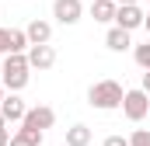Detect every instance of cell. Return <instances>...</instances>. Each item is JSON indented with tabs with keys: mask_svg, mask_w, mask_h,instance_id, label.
Returning a JSON list of instances; mask_svg holds the SVG:
<instances>
[{
	"mask_svg": "<svg viewBox=\"0 0 150 146\" xmlns=\"http://www.w3.org/2000/svg\"><path fill=\"white\" fill-rule=\"evenodd\" d=\"M122 98H126V91H122L119 80H98V84H91V91H87V105L98 108V111L122 108Z\"/></svg>",
	"mask_w": 150,
	"mask_h": 146,
	"instance_id": "cell-1",
	"label": "cell"
},
{
	"mask_svg": "<svg viewBox=\"0 0 150 146\" xmlns=\"http://www.w3.org/2000/svg\"><path fill=\"white\" fill-rule=\"evenodd\" d=\"M28 77H32V66H28V56L25 52H7L4 56V87L7 91H25L28 87Z\"/></svg>",
	"mask_w": 150,
	"mask_h": 146,
	"instance_id": "cell-2",
	"label": "cell"
},
{
	"mask_svg": "<svg viewBox=\"0 0 150 146\" xmlns=\"http://www.w3.org/2000/svg\"><path fill=\"white\" fill-rule=\"evenodd\" d=\"M122 115L129 118V122H143L150 115V94L143 87H136V91H126V98H122Z\"/></svg>",
	"mask_w": 150,
	"mask_h": 146,
	"instance_id": "cell-3",
	"label": "cell"
},
{
	"mask_svg": "<svg viewBox=\"0 0 150 146\" xmlns=\"http://www.w3.org/2000/svg\"><path fill=\"white\" fill-rule=\"evenodd\" d=\"M28 66L32 70H52L56 66V49L49 45V42H42V45H28Z\"/></svg>",
	"mask_w": 150,
	"mask_h": 146,
	"instance_id": "cell-4",
	"label": "cell"
},
{
	"mask_svg": "<svg viewBox=\"0 0 150 146\" xmlns=\"http://www.w3.org/2000/svg\"><path fill=\"white\" fill-rule=\"evenodd\" d=\"M143 11H140V4H119V11H115V25L119 28H126V32H136V28H143Z\"/></svg>",
	"mask_w": 150,
	"mask_h": 146,
	"instance_id": "cell-5",
	"label": "cell"
},
{
	"mask_svg": "<svg viewBox=\"0 0 150 146\" xmlns=\"http://www.w3.org/2000/svg\"><path fill=\"white\" fill-rule=\"evenodd\" d=\"M21 122H25V125H32V129H42V132H45V129H52V125H56V111L49 108V105H35V108L25 111V118H21Z\"/></svg>",
	"mask_w": 150,
	"mask_h": 146,
	"instance_id": "cell-6",
	"label": "cell"
},
{
	"mask_svg": "<svg viewBox=\"0 0 150 146\" xmlns=\"http://www.w3.org/2000/svg\"><path fill=\"white\" fill-rule=\"evenodd\" d=\"M80 14H84V4H80V0H56V4H52V18H56L59 25H77Z\"/></svg>",
	"mask_w": 150,
	"mask_h": 146,
	"instance_id": "cell-7",
	"label": "cell"
},
{
	"mask_svg": "<svg viewBox=\"0 0 150 146\" xmlns=\"http://www.w3.org/2000/svg\"><path fill=\"white\" fill-rule=\"evenodd\" d=\"M0 111H4V118H7V122H21V118H25V111H28V105L18 98V91H11V94H4Z\"/></svg>",
	"mask_w": 150,
	"mask_h": 146,
	"instance_id": "cell-8",
	"label": "cell"
},
{
	"mask_svg": "<svg viewBox=\"0 0 150 146\" xmlns=\"http://www.w3.org/2000/svg\"><path fill=\"white\" fill-rule=\"evenodd\" d=\"M11 146H42V129H32L21 122V129L11 136Z\"/></svg>",
	"mask_w": 150,
	"mask_h": 146,
	"instance_id": "cell-9",
	"label": "cell"
},
{
	"mask_svg": "<svg viewBox=\"0 0 150 146\" xmlns=\"http://www.w3.org/2000/svg\"><path fill=\"white\" fill-rule=\"evenodd\" d=\"M115 11H119V4H115V0H91V18H94V21H101V25L115 21Z\"/></svg>",
	"mask_w": 150,
	"mask_h": 146,
	"instance_id": "cell-10",
	"label": "cell"
},
{
	"mask_svg": "<svg viewBox=\"0 0 150 146\" xmlns=\"http://www.w3.org/2000/svg\"><path fill=\"white\" fill-rule=\"evenodd\" d=\"M105 45H108L112 52H126V49L133 45V38H129L126 28H119V25H115V28H108V35H105Z\"/></svg>",
	"mask_w": 150,
	"mask_h": 146,
	"instance_id": "cell-11",
	"label": "cell"
},
{
	"mask_svg": "<svg viewBox=\"0 0 150 146\" xmlns=\"http://www.w3.org/2000/svg\"><path fill=\"white\" fill-rule=\"evenodd\" d=\"M25 32H28V42H32V45H42V42H49V38H52V25L35 18V21H32Z\"/></svg>",
	"mask_w": 150,
	"mask_h": 146,
	"instance_id": "cell-12",
	"label": "cell"
},
{
	"mask_svg": "<svg viewBox=\"0 0 150 146\" xmlns=\"http://www.w3.org/2000/svg\"><path fill=\"white\" fill-rule=\"evenodd\" d=\"M28 32L25 28H7V52H28Z\"/></svg>",
	"mask_w": 150,
	"mask_h": 146,
	"instance_id": "cell-13",
	"label": "cell"
},
{
	"mask_svg": "<svg viewBox=\"0 0 150 146\" xmlns=\"http://www.w3.org/2000/svg\"><path fill=\"white\" fill-rule=\"evenodd\" d=\"M67 146H91V129L87 125H70L67 129Z\"/></svg>",
	"mask_w": 150,
	"mask_h": 146,
	"instance_id": "cell-14",
	"label": "cell"
},
{
	"mask_svg": "<svg viewBox=\"0 0 150 146\" xmlns=\"http://www.w3.org/2000/svg\"><path fill=\"white\" fill-rule=\"evenodd\" d=\"M133 59H136V66H140V70H150V42L133 49Z\"/></svg>",
	"mask_w": 150,
	"mask_h": 146,
	"instance_id": "cell-15",
	"label": "cell"
},
{
	"mask_svg": "<svg viewBox=\"0 0 150 146\" xmlns=\"http://www.w3.org/2000/svg\"><path fill=\"white\" fill-rule=\"evenodd\" d=\"M129 146H150V129H136L129 136Z\"/></svg>",
	"mask_w": 150,
	"mask_h": 146,
	"instance_id": "cell-16",
	"label": "cell"
},
{
	"mask_svg": "<svg viewBox=\"0 0 150 146\" xmlns=\"http://www.w3.org/2000/svg\"><path fill=\"white\" fill-rule=\"evenodd\" d=\"M101 146H129V139H126V136H108Z\"/></svg>",
	"mask_w": 150,
	"mask_h": 146,
	"instance_id": "cell-17",
	"label": "cell"
},
{
	"mask_svg": "<svg viewBox=\"0 0 150 146\" xmlns=\"http://www.w3.org/2000/svg\"><path fill=\"white\" fill-rule=\"evenodd\" d=\"M0 56H7V28H0Z\"/></svg>",
	"mask_w": 150,
	"mask_h": 146,
	"instance_id": "cell-18",
	"label": "cell"
},
{
	"mask_svg": "<svg viewBox=\"0 0 150 146\" xmlns=\"http://www.w3.org/2000/svg\"><path fill=\"white\" fill-rule=\"evenodd\" d=\"M0 146H11V132H7V125L0 129Z\"/></svg>",
	"mask_w": 150,
	"mask_h": 146,
	"instance_id": "cell-19",
	"label": "cell"
},
{
	"mask_svg": "<svg viewBox=\"0 0 150 146\" xmlns=\"http://www.w3.org/2000/svg\"><path fill=\"white\" fill-rule=\"evenodd\" d=\"M143 91H147V94H150V70L143 73Z\"/></svg>",
	"mask_w": 150,
	"mask_h": 146,
	"instance_id": "cell-20",
	"label": "cell"
},
{
	"mask_svg": "<svg viewBox=\"0 0 150 146\" xmlns=\"http://www.w3.org/2000/svg\"><path fill=\"white\" fill-rule=\"evenodd\" d=\"M143 28H147V35H150V14H147V18H143Z\"/></svg>",
	"mask_w": 150,
	"mask_h": 146,
	"instance_id": "cell-21",
	"label": "cell"
},
{
	"mask_svg": "<svg viewBox=\"0 0 150 146\" xmlns=\"http://www.w3.org/2000/svg\"><path fill=\"white\" fill-rule=\"evenodd\" d=\"M4 94H7V87H4V80H0V101H4Z\"/></svg>",
	"mask_w": 150,
	"mask_h": 146,
	"instance_id": "cell-22",
	"label": "cell"
},
{
	"mask_svg": "<svg viewBox=\"0 0 150 146\" xmlns=\"http://www.w3.org/2000/svg\"><path fill=\"white\" fill-rule=\"evenodd\" d=\"M4 125H7V118H4V111H0V129H4Z\"/></svg>",
	"mask_w": 150,
	"mask_h": 146,
	"instance_id": "cell-23",
	"label": "cell"
},
{
	"mask_svg": "<svg viewBox=\"0 0 150 146\" xmlns=\"http://www.w3.org/2000/svg\"><path fill=\"white\" fill-rule=\"evenodd\" d=\"M115 4H122V0H115Z\"/></svg>",
	"mask_w": 150,
	"mask_h": 146,
	"instance_id": "cell-24",
	"label": "cell"
},
{
	"mask_svg": "<svg viewBox=\"0 0 150 146\" xmlns=\"http://www.w3.org/2000/svg\"><path fill=\"white\" fill-rule=\"evenodd\" d=\"M147 4H150V0H147Z\"/></svg>",
	"mask_w": 150,
	"mask_h": 146,
	"instance_id": "cell-25",
	"label": "cell"
}]
</instances>
